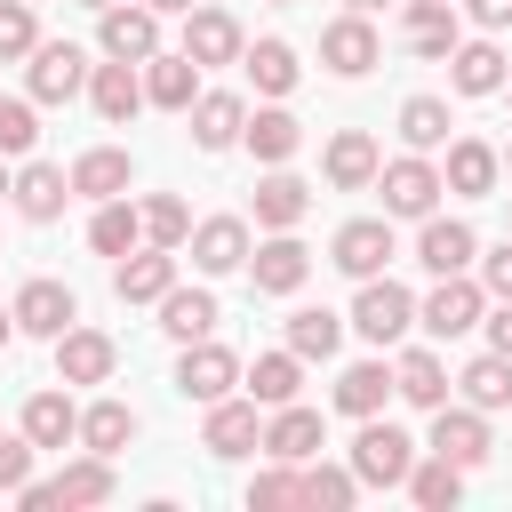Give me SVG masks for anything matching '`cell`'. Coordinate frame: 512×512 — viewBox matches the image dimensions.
I'll return each mask as SVG.
<instances>
[{"mask_svg":"<svg viewBox=\"0 0 512 512\" xmlns=\"http://www.w3.org/2000/svg\"><path fill=\"white\" fill-rule=\"evenodd\" d=\"M352 472H360V488H408V472H416V440H408L400 424H376V416H360Z\"/></svg>","mask_w":512,"mask_h":512,"instance_id":"6da1fadb","label":"cell"},{"mask_svg":"<svg viewBox=\"0 0 512 512\" xmlns=\"http://www.w3.org/2000/svg\"><path fill=\"white\" fill-rule=\"evenodd\" d=\"M376 192H384V216H432L440 208V192H448V176L424 160V152H408V160H384L376 168Z\"/></svg>","mask_w":512,"mask_h":512,"instance_id":"7a4b0ae2","label":"cell"},{"mask_svg":"<svg viewBox=\"0 0 512 512\" xmlns=\"http://www.w3.org/2000/svg\"><path fill=\"white\" fill-rule=\"evenodd\" d=\"M352 328H360L368 344H400V336L416 328V296L376 272V280H360V296H352Z\"/></svg>","mask_w":512,"mask_h":512,"instance_id":"3957f363","label":"cell"},{"mask_svg":"<svg viewBox=\"0 0 512 512\" xmlns=\"http://www.w3.org/2000/svg\"><path fill=\"white\" fill-rule=\"evenodd\" d=\"M24 88H32V104H72V96L88 88V56H80L72 40H40V48L24 56Z\"/></svg>","mask_w":512,"mask_h":512,"instance_id":"277c9868","label":"cell"},{"mask_svg":"<svg viewBox=\"0 0 512 512\" xmlns=\"http://www.w3.org/2000/svg\"><path fill=\"white\" fill-rule=\"evenodd\" d=\"M416 320L448 344V336H464V328H480V320H488V288H480V280H464V272H440V288L416 304Z\"/></svg>","mask_w":512,"mask_h":512,"instance_id":"5b68a950","label":"cell"},{"mask_svg":"<svg viewBox=\"0 0 512 512\" xmlns=\"http://www.w3.org/2000/svg\"><path fill=\"white\" fill-rule=\"evenodd\" d=\"M328 264H336V272H352V280H376V272L392 264V216H352V224L336 232Z\"/></svg>","mask_w":512,"mask_h":512,"instance_id":"8992f818","label":"cell"},{"mask_svg":"<svg viewBox=\"0 0 512 512\" xmlns=\"http://www.w3.org/2000/svg\"><path fill=\"white\" fill-rule=\"evenodd\" d=\"M168 288H176V248H152V240H144V248H128V256L112 264V296H120V304H160Z\"/></svg>","mask_w":512,"mask_h":512,"instance_id":"52a82bcc","label":"cell"},{"mask_svg":"<svg viewBox=\"0 0 512 512\" xmlns=\"http://www.w3.org/2000/svg\"><path fill=\"white\" fill-rule=\"evenodd\" d=\"M424 448L472 472V464H488V416H480L472 400H464V408H448V400H440V408H432V440H424Z\"/></svg>","mask_w":512,"mask_h":512,"instance_id":"ba28073f","label":"cell"},{"mask_svg":"<svg viewBox=\"0 0 512 512\" xmlns=\"http://www.w3.org/2000/svg\"><path fill=\"white\" fill-rule=\"evenodd\" d=\"M376 56H384V48H376V24H368L360 8H344V16H336V24L320 32V64H328L336 80H360V72H368Z\"/></svg>","mask_w":512,"mask_h":512,"instance_id":"9c48e42d","label":"cell"},{"mask_svg":"<svg viewBox=\"0 0 512 512\" xmlns=\"http://www.w3.org/2000/svg\"><path fill=\"white\" fill-rule=\"evenodd\" d=\"M304 272H312V248H304L296 232H272V240L248 256V280H256V296H296V288H304Z\"/></svg>","mask_w":512,"mask_h":512,"instance_id":"30bf717a","label":"cell"},{"mask_svg":"<svg viewBox=\"0 0 512 512\" xmlns=\"http://www.w3.org/2000/svg\"><path fill=\"white\" fill-rule=\"evenodd\" d=\"M104 56H120V64H144V56H160V8H128V0H112L104 8Z\"/></svg>","mask_w":512,"mask_h":512,"instance_id":"8fae6325","label":"cell"},{"mask_svg":"<svg viewBox=\"0 0 512 512\" xmlns=\"http://www.w3.org/2000/svg\"><path fill=\"white\" fill-rule=\"evenodd\" d=\"M8 312H16V328H24V336H64V328L80 320V304H72V288H64V280H24Z\"/></svg>","mask_w":512,"mask_h":512,"instance_id":"7c38bea8","label":"cell"},{"mask_svg":"<svg viewBox=\"0 0 512 512\" xmlns=\"http://www.w3.org/2000/svg\"><path fill=\"white\" fill-rule=\"evenodd\" d=\"M232 384H240V360H232L224 344H208V336L184 344V360H176V392H184V400H224Z\"/></svg>","mask_w":512,"mask_h":512,"instance_id":"4fadbf2b","label":"cell"},{"mask_svg":"<svg viewBox=\"0 0 512 512\" xmlns=\"http://www.w3.org/2000/svg\"><path fill=\"white\" fill-rule=\"evenodd\" d=\"M328 448V424H320V408H272V424H264V456H280V464H312Z\"/></svg>","mask_w":512,"mask_h":512,"instance_id":"5bb4252c","label":"cell"},{"mask_svg":"<svg viewBox=\"0 0 512 512\" xmlns=\"http://www.w3.org/2000/svg\"><path fill=\"white\" fill-rule=\"evenodd\" d=\"M184 56H192V64H240V56H248L240 16H224V8H192V16H184Z\"/></svg>","mask_w":512,"mask_h":512,"instance_id":"9a60e30c","label":"cell"},{"mask_svg":"<svg viewBox=\"0 0 512 512\" xmlns=\"http://www.w3.org/2000/svg\"><path fill=\"white\" fill-rule=\"evenodd\" d=\"M120 368V344L112 336H96V328H64L56 336V376L64 384H104Z\"/></svg>","mask_w":512,"mask_h":512,"instance_id":"2e32d148","label":"cell"},{"mask_svg":"<svg viewBox=\"0 0 512 512\" xmlns=\"http://www.w3.org/2000/svg\"><path fill=\"white\" fill-rule=\"evenodd\" d=\"M200 448L208 456H248V448H264V424H256V400H208V432H200Z\"/></svg>","mask_w":512,"mask_h":512,"instance_id":"e0dca14e","label":"cell"},{"mask_svg":"<svg viewBox=\"0 0 512 512\" xmlns=\"http://www.w3.org/2000/svg\"><path fill=\"white\" fill-rule=\"evenodd\" d=\"M8 200H16V216H32V224H56V216H64V200H72V176H64V168H48V160H24Z\"/></svg>","mask_w":512,"mask_h":512,"instance_id":"ac0fdd59","label":"cell"},{"mask_svg":"<svg viewBox=\"0 0 512 512\" xmlns=\"http://www.w3.org/2000/svg\"><path fill=\"white\" fill-rule=\"evenodd\" d=\"M480 256V240H472V224H456V216H424V232H416V264L440 280V272H464Z\"/></svg>","mask_w":512,"mask_h":512,"instance_id":"d6986e66","label":"cell"},{"mask_svg":"<svg viewBox=\"0 0 512 512\" xmlns=\"http://www.w3.org/2000/svg\"><path fill=\"white\" fill-rule=\"evenodd\" d=\"M144 96L160 104V112H192L200 104V64L176 48V56H144Z\"/></svg>","mask_w":512,"mask_h":512,"instance_id":"ffe728a7","label":"cell"},{"mask_svg":"<svg viewBox=\"0 0 512 512\" xmlns=\"http://www.w3.org/2000/svg\"><path fill=\"white\" fill-rule=\"evenodd\" d=\"M88 104H96V112H104V120L120 128V120H136V112H144L152 96H144L136 64H120V56H112V64H96V72H88Z\"/></svg>","mask_w":512,"mask_h":512,"instance_id":"44dd1931","label":"cell"},{"mask_svg":"<svg viewBox=\"0 0 512 512\" xmlns=\"http://www.w3.org/2000/svg\"><path fill=\"white\" fill-rule=\"evenodd\" d=\"M376 168H384V152H376V136H368V128L328 136V184H336V192H368V184H376Z\"/></svg>","mask_w":512,"mask_h":512,"instance_id":"7402d4cb","label":"cell"},{"mask_svg":"<svg viewBox=\"0 0 512 512\" xmlns=\"http://www.w3.org/2000/svg\"><path fill=\"white\" fill-rule=\"evenodd\" d=\"M448 80H456L464 96H496V88L512 80V64H504V48H496V40H456V56H448Z\"/></svg>","mask_w":512,"mask_h":512,"instance_id":"603a6c76","label":"cell"},{"mask_svg":"<svg viewBox=\"0 0 512 512\" xmlns=\"http://www.w3.org/2000/svg\"><path fill=\"white\" fill-rule=\"evenodd\" d=\"M496 168H504V152L496 144H480V136H456L448 144V192H464V200H480V192H496Z\"/></svg>","mask_w":512,"mask_h":512,"instance_id":"cb8c5ba5","label":"cell"},{"mask_svg":"<svg viewBox=\"0 0 512 512\" xmlns=\"http://www.w3.org/2000/svg\"><path fill=\"white\" fill-rule=\"evenodd\" d=\"M304 208H312V184H304V176L272 168V176L256 184V224H264V232H296V224H304Z\"/></svg>","mask_w":512,"mask_h":512,"instance_id":"d4e9b609","label":"cell"},{"mask_svg":"<svg viewBox=\"0 0 512 512\" xmlns=\"http://www.w3.org/2000/svg\"><path fill=\"white\" fill-rule=\"evenodd\" d=\"M192 264H200V272H240V264H248V224H240V216L192 224Z\"/></svg>","mask_w":512,"mask_h":512,"instance_id":"484cf974","label":"cell"},{"mask_svg":"<svg viewBox=\"0 0 512 512\" xmlns=\"http://www.w3.org/2000/svg\"><path fill=\"white\" fill-rule=\"evenodd\" d=\"M400 32L416 56H456V0H408Z\"/></svg>","mask_w":512,"mask_h":512,"instance_id":"4316f807","label":"cell"},{"mask_svg":"<svg viewBox=\"0 0 512 512\" xmlns=\"http://www.w3.org/2000/svg\"><path fill=\"white\" fill-rule=\"evenodd\" d=\"M240 128H248V104H240V96H224V88H216V96H200V104H192V144H200V152L240 144Z\"/></svg>","mask_w":512,"mask_h":512,"instance_id":"83f0119b","label":"cell"},{"mask_svg":"<svg viewBox=\"0 0 512 512\" xmlns=\"http://www.w3.org/2000/svg\"><path fill=\"white\" fill-rule=\"evenodd\" d=\"M88 248H96V256H128V248H144V208H128V192H120V200H96Z\"/></svg>","mask_w":512,"mask_h":512,"instance_id":"f1b7e54d","label":"cell"},{"mask_svg":"<svg viewBox=\"0 0 512 512\" xmlns=\"http://www.w3.org/2000/svg\"><path fill=\"white\" fill-rule=\"evenodd\" d=\"M24 440H32V448H64V440H80V408H72L64 392H32V400H24Z\"/></svg>","mask_w":512,"mask_h":512,"instance_id":"f546056e","label":"cell"},{"mask_svg":"<svg viewBox=\"0 0 512 512\" xmlns=\"http://www.w3.org/2000/svg\"><path fill=\"white\" fill-rule=\"evenodd\" d=\"M160 328H168L176 344H200V336L216 328V296H208V288H168V296H160Z\"/></svg>","mask_w":512,"mask_h":512,"instance_id":"4dcf8cb0","label":"cell"},{"mask_svg":"<svg viewBox=\"0 0 512 512\" xmlns=\"http://www.w3.org/2000/svg\"><path fill=\"white\" fill-rule=\"evenodd\" d=\"M392 392H400L408 408H440V400H448V368H440V352H400Z\"/></svg>","mask_w":512,"mask_h":512,"instance_id":"1f68e13d","label":"cell"},{"mask_svg":"<svg viewBox=\"0 0 512 512\" xmlns=\"http://www.w3.org/2000/svg\"><path fill=\"white\" fill-rule=\"evenodd\" d=\"M384 400H392V368H384V360H352V368L336 376V408H344V416H376Z\"/></svg>","mask_w":512,"mask_h":512,"instance_id":"d6a6232c","label":"cell"},{"mask_svg":"<svg viewBox=\"0 0 512 512\" xmlns=\"http://www.w3.org/2000/svg\"><path fill=\"white\" fill-rule=\"evenodd\" d=\"M72 192H88V200H120V192H128V152H112V144L80 152V160H72Z\"/></svg>","mask_w":512,"mask_h":512,"instance_id":"836d02e7","label":"cell"},{"mask_svg":"<svg viewBox=\"0 0 512 512\" xmlns=\"http://www.w3.org/2000/svg\"><path fill=\"white\" fill-rule=\"evenodd\" d=\"M344 344V320L328 312V304H304V312H288V352L296 360H328Z\"/></svg>","mask_w":512,"mask_h":512,"instance_id":"e575fe53","label":"cell"},{"mask_svg":"<svg viewBox=\"0 0 512 512\" xmlns=\"http://www.w3.org/2000/svg\"><path fill=\"white\" fill-rule=\"evenodd\" d=\"M296 384H304V360H296V352H264V360L248 368V400H256V408H288Z\"/></svg>","mask_w":512,"mask_h":512,"instance_id":"d590c367","label":"cell"},{"mask_svg":"<svg viewBox=\"0 0 512 512\" xmlns=\"http://www.w3.org/2000/svg\"><path fill=\"white\" fill-rule=\"evenodd\" d=\"M136 440V408H120V400H96V408H80V448H96V456H120Z\"/></svg>","mask_w":512,"mask_h":512,"instance_id":"8d00e7d4","label":"cell"},{"mask_svg":"<svg viewBox=\"0 0 512 512\" xmlns=\"http://www.w3.org/2000/svg\"><path fill=\"white\" fill-rule=\"evenodd\" d=\"M240 144H248L256 160H272V168H280V160L304 144V128H296V112H280V104H272V112H256V120L240 128Z\"/></svg>","mask_w":512,"mask_h":512,"instance_id":"74e56055","label":"cell"},{"mask_svg":"<svg viewBox=\"0 0 512 512\" xmlns=\"http://www.w3.org/2000/svg\"><path fill=\"white\" fill-rule=\"evenodd\" d=\"M456 384H464V400H472L480 416H488V408H512V360H504V352H480Z\"/></svg>","mask_w":512,"mask_h":512,"instance_id":"f35d334b","label":"cell"},{"mask_svg":"<svg viewBox=\"0 0 512 512\" xmlns=\"http://www.w3.org/2000/svg\"><path fill=\"white\" fill-rule=\"evenodd\" d=\"M408 496H416L424 512H448V504L464 496V464H448V456H424V464L408 472Z\"/></svg>","mask_w":512,"mask_h":512,"instance_id":"ab89813d","label":"cell"},{"mask_svg":"<svg viewBox=\"0 0 512 512\" xmlns=\"http://www.w3.org/2000/svg\"><path fill=\"white\" fill-rule=\"evenodd\" d=\"M240 64H248V80H256L264 96H288V88H296V48H288V40H256Z\"/></svg>","mask_w":512,"mask_h":512,"instance_id":"60d3db41","label":"cell"},{"mask_svg":"<svg viewBox=\"0 0 512 512\" xmlns=\"http://www.w3.org/2000/svg\"><path fill=\"white\" fill-rule=\"evenodd\" d=\"M400 144H408V152L448 144V104H440V96H408V104H400Z\"/></svg>","mask_w":512,"mask_h":512,"instance_id":"b9f144b4","label":"cell"},{"mask_svg":"<svg viewBox=\"0 0 512 512\" xmlns=\"http://www.w3.org/2000/svg\"><path fill=\"white\" fill-rule=\"evenodd\" d=\"M352 496H360V472H352V464H312V472H304V504H312V512H344Z\"/></svg>","mask_w":512,"mask_h":512,"instance_id":"7bdbcfd3","label":"cell"},{"mask_svg":"<svg viewBox=\"0 0 512 512\" xmlns=\"http://www.w3.org/2000/svg\"><path fill=\"white\" fill-rule=\"evenodd\" d=\"M144 240H152V248H184V240H192V216H184L176 192H152V200H144Z\"/></svg>","mask_w":512,"mask_h":512,"instance_id":"ee69618b","label":"cell"},{"mask_svg":"<svg viewBox=\"0 0 512 512\" xmlns=\"http://www.w3.org/2000/svg\"><path fill=\"white\" fill-rule=\"evenodd\" d=\"M280 504H304V472H288V464L272 456V472L248 480V512H280Z\"/></svg>","mask_w":512,"mask_h":512,"instance_id":"f6af8a7d","label":"cell"},{"mask_svg":"<svg viewBox=\"0 0 512 512\" xmlns=\"http://www.w3.org/2000/svg\"><path fill=\"white\" fill-rule=\"evenodd\" d=\"M40 144V112L24 96H0V160H24Z\"/></svg>","mask_w":512,"mask_h":512,"instance_id":"bcb514c9","label":"cell"},{"mask_svg":"<svg viewBox=\"0 0 512 512\" xmlns=\"http://www.w3.org/2000/svg\"><path fill=\"white\" fill-rule=\"evenodd\" d=\"M32 48H40L32 8H24V0H0V64H16V56H32Z\"/></svg>","mask_w":512,"mask_h":512,"instance_id":"7dc6e473","label":"cell"},{"mask_svg":"<svg viewBox=\"0 0 512 512\" xmlns=\"http://www.w3.org/2000/svg\"><path fill=\"white\" fill-rule=\"evenodd\" d=\"M24 480H32V440L16 432V440H0V496H16Z\"/></svg>","mask_w":512,"mask_h":512,"instance_id":"c3c4849f","label":"cell"},{"mask_svg":"<svg viewBox=\"0 0 512 512\" xmlns=\"http://www.w3.org/2000/svg\"><path fill=\"white\" fill-rule=\"evenodd\" d=\"M480 288H488L496 304H512V232H504V248H496V256H480Z\"/></svg>","mask_w":512,"mask_h":512,"instance_id":"681fc988","label":"cell"},{"mask_svg":"<svg viewBox=\"0 0 512 512\" xmlns=\"http://www.w3.org/2000/svg\"><path fill=\"white\" fill-rule=\"evenodd\" d=\"M464 8H472L480 32H504V24H512V0H464Z\"/></svg>","mask_w":512,"mask_h":512,"instance_id":"f907efd6","label":"cell"},{"mask_svg":"<svg viewBox=\"0 0 512 512\" xmlns=\"http://www.w3.org/2000/svg\"><path fill=\"white\" fill-rule=\"evenodd\" d=\"M480 328H488V352H504V360H512V304H504V312H488Z\"/></svg>","mask_w":512,"mask_h":512,"instance_id":"816d5d0a","label":"cell"},{"mask_svg":"<svg viewBox=\"0 0 512 512\" xmlns=\"http://www.w3.org/2000/svg\"><path fill=\"white\" fill-rule=\"evenodd\" d=\"M144 8H160V16H192L200 0H144Z\"/></svg>","mask_w":512,"mask_h":512,"instance_id":"f5cc1de1","label":"cell"},{"mask_svg":"<svg viewBox=\"0 0 512 512\" xmlns=\"http://www.w3.org/2000/svg\"><path fill=\"white\" fill-rule=\"evenodd\" d=\"M8 336H16V312H0V352H8Z\"/></svg>","mask_w":512,"mask_h":512,"instance_id":"db71d44e","label":"cell"},{"mask_svg":"<svg viewBox=\"0 0 512 512\" xmlns=\"http://www.w3.org/2000/svg\"><path fill=\"white\" fill-rule=\"evenodd\" d=\"M344 8H360V16H376V8H392V0H344Z\"/></svg>","mask_w":512,"mask_h":512,"instance_id":"11a10c76","label":"cell"},{"mask_svg":"<svg viewBox=\"0 0 512 512\" xmlns=\"http://www.w3.org/2000/svg\"><path fill=\"white\" fill-rule=\"evenodd\" d=\"M8 192H16V176H8V160H0V200H8Z\"/></svg>","mask_w":512,"mask_h":512,"instance_id":"9f6ffc18","label":"cell"},{"mask_svg":"<svg viewBox=\"0 0 512 512\" xmlns=\"http://www.w3.org/2000/svg\"><path fill=\"white\" fill-rule=\"evenodd\" d=\"M80 8H96V16H104V8H112V0H80Z\"/></svg>","mask_w":512,"mask_h":512,"instance_id":"6f0895ef","label":"cell"},{"mask_svg":"<svg viewBox=\"0 0 512 512\" xmlns=\"http://www.w3.org/2000/svg\"><path fill=\"white\" fill-rule=\"evenodd\" d=\"M272 8H296V0H272Z\"/></svg>","mask_w":512,"mask_h":512,"instance_id":"680465c9","label":"cell"},{"mask_svg":"<svg viewBox=\"0 0 512 512\" xmlns=\"http://www.w3.org/2000/svg\"><path fill=\"white\" fill-rule=\"evenodd\" d=\"M504 168H512V144H504Z\"/></svg>","mask_w":512,"mask_h":512,"instance_id":"91938a15","label":"cell"},{"mask_svg":"<svg viewBox=\"0 0 512 512\" xmlns=\"http://www.w3.org/2000/svg\"><path fill=\"white\" fill-rule=\"evenodd\" d=\"M504 88H512V80H504Z\"/></svg>","mask_w":512,"mask_h":512,"instance_id":"94428289","label":"cell"}]
</instances>
